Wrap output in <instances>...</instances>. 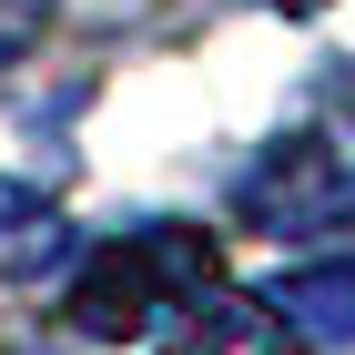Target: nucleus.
Masks as SVG:
<instances>
[{
	"label": "nucleus",
	"mask_w": 355,
	"mask_h": 355,
	"mask_svg": "<svg viewBox=\"0 0 355 355\" xmlns=\"http://www.w3.org/2000/svg\"><path fill=\"white\" fill-rule=\"evenodd\" d=\"M203 284H223V244L203 223H142V234H112L92 244V264L71 274V325L102 335V345H132L163 315H183Z\"/></svg>",
	"instance_id": "nucleus-1"
},
{
	"label": "nucleus",
	"mask_w": 355,
	"mask_h": 355,
	"mask_svg": "<svg viewBox=\"0 0 355 355\" xmlns=\"http://www.w3.org/2000/svg\"><path fill=\"white\" fill-rule=\"evenodd\" d=\"M254 234L295 244V234H325V223L355 214V132L345 122H304V132H274L254 153V173L234 183Z\"/></svg>",
	"instance_id": "nucleus-2"
},
{
	"label": "nucleus",
	"mask_w": 355,
	"mask_h": 355,
	"mask_svg": "<svg viewBox=\"0 0 355 355\" xmlns=\"http://www.w3.org/2000/svg\"><path fill=\"white\" fill-rule=\"evenodd\" d=\"M163 355H304L295 315L274 295H223V284H203V295L183 304V325H173Z\"/></svg>",
	"instance_id": "nucleus-3"
},
{
	"label": "nucleus",
	"mask_w": 355,
	"mask_h": 355,
	"mask_svg": "<svg viewBox=\"0 0 355 355\" xmlns=\"http://www.w3.org/2000/svg\"><path fill=\"white\" fill-rule=\"evenodd\" d=\"M71 254V214L31 183H0V284H31Z\"/></svg>",
	"instance_id": "nucleus-4"
},
{
	"label": "nucleus",
	"mask_w": 355,
	"mask_h": 355,
	"mask_svg": "<svg viewBox=\"0 0 355 355\" xmlns=\"http://www.w3.org/2000/svg\"><path fill=\"white\" fill-rule=\"evenodd\" d=\"M274 304L295 315L304 345H355V264H295L274 284Z\"/></svg>",
	"instance_id": "nucleus-5"
},
{
	"label": "nucleus",
	"mask_w": 355,
	"mask_h": 355,
	"mask_svg": "<svg viewBox=\"0 0 355 355\" xmlns=\"http://www.w3.org/2000/svg\"><path fill=\"white\" fill-rule=\"evenodd\" d=\"M41 21H51V0H0V61H21L41 41Z\"/></svg>",
	"instance_id": "nucleus-6"
},
{
	"label": "nucleus",
	"mask_w": 355,
	"mask_h": 355,
	"mask_svg": "<svg viewBox=\"0 0 355 355\" xmlns=\"http://www.w3.org/2000/svg\"><path fill=\"white\" fill-rule=\"evenodd\" d=\"M274 10H295V21H304V10H325V0H274Z\"/></svg>",
	"instance_id": "nucleus-7"
}]
</instances>
